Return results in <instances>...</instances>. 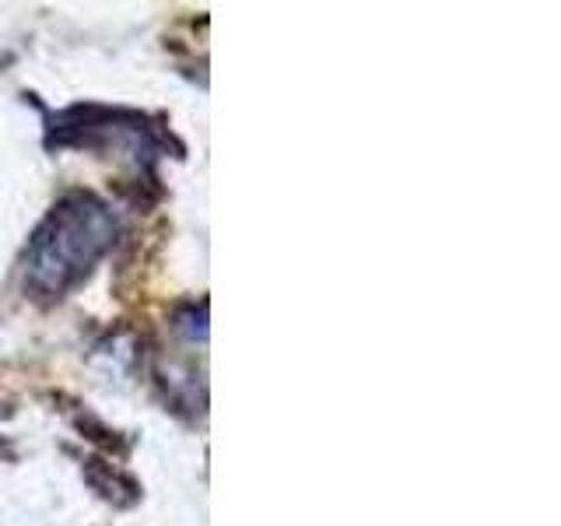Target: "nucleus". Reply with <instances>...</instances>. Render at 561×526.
<instances>
[{
    "mask_svg": "<svg viewBox=\"0 0 561 526\" xmlns=\"http://www.w3.org/2000/svg\"><path fill=\"white\" fill-rule=\"evenodd\" d=\"M116 232L113 215L92 197H67L43 221L25 253V288L39 298H60L92 271Z\"/></svg>",
    "mask_w": 561,
    "mask_h": 526,
    "instance_id": "f257e3e1",
    "label": "nucleus"
}]
</instances>
